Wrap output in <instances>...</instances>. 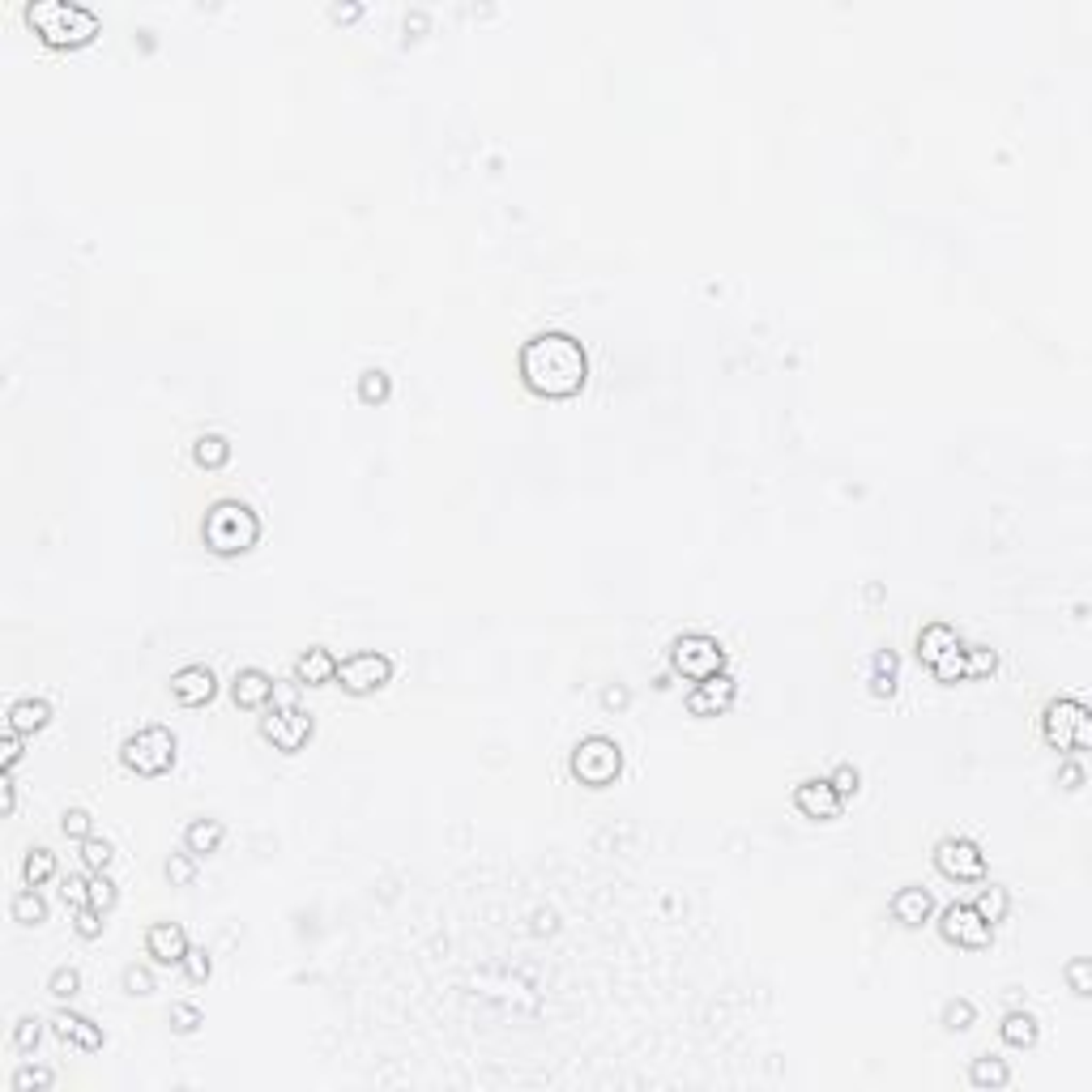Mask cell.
Masks as SVG:
<instances>
[{
	"mask_svg": "<svg viewBox=\"0 0 1092 1092\" xmlns=\"http://www.w3.org/2000/svg\"><path fill=\"white\" fill-rule=\"evenodd\" d=\"M516 371H521V385L534 393V397L568 401L589 385V351H584L572 333L543 329L521 346Z\"/></svg>",
	"mask_w": 1092,
	"mask_h": 1092,
	"instance_id": "obj_1",
	"label": "cell"
},
{
	"mask_svg": "<svg viewBox=\"0 0 1092 1092\" xmlns=\"http://www.w3.org/2000/svg\"><path fill=\"white\" fill-rule=\"evenodd\" d=\"M26 21L48 48H86L98 35V14L77 0H30Z\"/></svg>",
	"mask_w": 1092,
	"mask_h": 1092,
	"instance_id": "obj_2",
	"label": "cell"
},
{
	"mask_svg": "<svg viewBox=\"0 0 1092 1092\" xmlns=\"http://www.w3.org/2000/svg\"><path fill=\"white\" fill-rule=\"evenodd\" d=\"M201 538H206V546L222 559L247 555V550L261 543V516L247 508L244 500H218V504L206 508Z\"/></svg>",
	"mask_w": 1092,
	"mask_h": 1092,
	"instance_id": "obj_3",
	"label": "cell"
},
{
	"mask_svg": "<svg viewBox=\"0 0 1092 1092\" xmlns=\"http://www.w3.org/2000/svg\"><path fill=\"white\" fill-rule=\"evenodd\" d=\"M175 760H179V738L171 726H159V722L141 726L120 742V764L137 776H163L175 769Z\"/></svg>",
	"mask_w": 1092,
	"mask_h": 1092,
	"instance_id": "obj_4",
	"label": "cell"
},
{
	"mask_svg": "<svg viewBox=\"0 0 1092 1092\" xmlns=\"http://www.w3.org/2000/svg\"><path fill=\"white\" fill-rule=\"evenodd\" d=\"M1041 738L1063 756H1079L1092 747V713L1075 696H1058L1041 708Z\"/></svg>",
	"mask_w": 1092,
	"mask_h": 1092,
	"instance_id": "obj_5",
	"label": "cell"
},
{
	"mask_svg": "<svg viewBox=\"0 0 1092 1092\" xmlns=\"http://www.w3.org/2000/svg\"><path fill=\"white\" fill-rule=\"evenodd\" d=\"M568 772L589 790H606L623 772V747L611 734H584L568 756Z\"/></svg>",
	"mask_w": 1092,
	"mask_h": 1092,
	"instance_id": "obj_6",
	"label": "cell"
},
{
	"mask_svg": "<svg viewBox=\"0 0 1092 1092\" xmlns=\"http://www.w3.org/2000/svg\"><path fill=\"white\" fill-rule=\"evenodd\" d=\"M670 670L688 683L713 679V674L726 670V649L717 636L708 632H683L670 640Z\"/></svg>",
	"mask_w": 1092,
	"mask_h": 1092,
	"instance_id": "obj_7",
	"label": "cell"
},
{
	"mask_svg": "<svg viewBox=\"0 0 1092 1092\" xmlns=\"http://www.w3.org/2000/svg\"><path fill=\"white\" fill-rule=\"evenodd\" d=\"M312 730H317V722H312V713L299 708V704H269L265 717H261L265 742H274V751H282V756H295V751L308 747Z\"/></svg>",
	"mask_w": 1092,
	"mask_h": 1092,
	"instance_id": "obj_8",
	"label": "cell"
},
{
	"mask_svg": "<svg viewBox=\"0 0 1092 1092\" xmlns=\"http://www.w3.org/2000/svg\"><path fill=\"white\" fill-rule=\"evenodd\" d=\"M389 679H393L389 653L358 649V653H351V658L337 661V683H342V692H351V696H371V692L385 688Z\"/></svg>",
	"mask_w": 1092,
	"mask_h": 1092,
	"instance_id": "obj_9",
	"label": "cell"
},
{
	"mask_svg": "<svg viewBox=\"0 0 1092 1092\" xmlns=\"http://www.w3.org/2000/svg\"><path fill=\"white\" fill-rule=\"evenodd\" d=\"M934 866L943 880L956 884H982L986 880V853L973 837H943L934 846Z\"/></svg>",
	"mask_w": 1092,
	"mask_h": 1092,
	"instance_id": "obj_10",
	"label": "cell"
},
{
	"mask_svg": "<svg viewBox=\"0 0 1092 1092\" xmlns=\"http://www.w3.org/2000/svg\"><path fill=\"white\" fill-rule=\"evenodd\" d=\"M939 934L952 943V948L982 952V948H990V939H995V926L977 914L973 900H952V905L939 914Z\"/></svg>",
	"mask_w": 1092,
	"mask_h": 1092,
	"instance_id": "obj_11",
	"label": "cell"
},
{
	"mask_svg": "<svg viewBox=\"0 0 1092 1092\" xmlns=\"http://www.w3.org/2000/svg\"><path fill=\"white\" fill-rule=\"evenodd\" d=\"M794 807H798V815H803V819L832 824V819H841V810H846V798L832 790L828 776H807V781L794 785Z\"/></svg>",
	"mask_w": 1092,
	"mask_h": 1092,
	"instance_id": "obj_12",
	"label": "cell"
},
{
	"mask_svg": "<svg viewBox=\"0 0 1092 1092\" xmlns=\"http://www.w3.org/2000/svg\"><path fill=\"white\" fill-rule=\"evenodd\" d=\"M738 700V683L734 674H713V679H700L696 688L688 692V713L692 717H722L730 713V704Z\"/></svg>",
	"mask_w": 1092,
	"mask_h": 1092,
	"instance_id": "obj_13",
	"label": "cell"
},
{
	"mask_svg": "<svg viewBox=\"0 0 1092 1092\" xmlns=\"http://www.w3.org/2000/svg\"><path fill=\"white\" fill-rule=\"evenodd\" d=\"M171 696H175V704H184V708H206L213 696H218V674H213L209 666H201V661L179 666L171 674Z\"/></svg>",
	"mask_w": 1092,
	"mask_h": 1092,
	"instance_id": "obj_14",
	"label": "cell"
},
{
	"mask_svg": "<svg viewBox=\"0 0 1092 1092\" xmlns=\"http://www.w3.org/2000/svg\"><path fill=\"white\" fill-rule=\"evenodd\" d=\"M52 1033L60 1037L64 1045H77L82 1054H98L103 1050V1029H98L90 1016H82V1011H56L52 1016Z\"/></svg>",
	"mask_w": 1092,
	"mask_h": 1092,
	"instance_id": "obj_15",
	"label": "cell"
},
{
	"mask_svg": "<svg viewBox=\"0 0 1092 1092\" xmlns=\"http://www.w3.org/2000/svg\"><path fill=\"white\" fill-rule=\"evenodd\" d=\"M188 930L179 926V922H154L150 930H145V952H150L154 964H184L188 956Z\"/></svg>",
	"mask_w": 1092,
	"mask_h": 1092,
	"instance_id": "obj_16",
	"label": "cell"
},
{
	"mask_svg": "<svg viewBox=\"0 0 1092 1092\" xmlns=\"http://www.w3.org/2000/svg\"><path fill=\"white\" fill-rule=\"evenodd\" d=\"M274 674H265L261 666H244L231 679V700L235 708H269L274 704Z\"/></svg>",
	"mask_w": 1092,
	"mask_h": 1092,
	"instance_id": "obj_17",
	"label": "cell"
},
{
	"mask_svg": "<svg viewBox=\"0 0 1092 1092\" xmlns=\"http://www.w3.org/2000/svg\"><path fill=\"white\" fill-rule=\"evenodd\" d=\"M887 909H892V918L900 922V926L918 930V926H926L930 914H934V896L926 892V887H918V884H905L892 900H887Z\"/></svg>",
	"mask_w": 1092,
	"mask_h": 1092,
	"instance_id": "obj_18",
	"label": "cell"
},
{
	"mask_svg": "<svg viewBox=\"0 0 1092 1092\" xmlns=\"http://www.w3.org/2000/svg\"><path fill=\"white\" fill-rule=\"evenodd\" d=\"M295 683L299 688H324V683H337V658L333 649L312 645L295 658Z\"/></svg>",
	"mask_w": 1092,
	"mask_h": 1092,
	"instance_id": "obj_19",
	"label": "cell"
},
{
	"mask_svg": "<svg viewBox=\"0 0 1092 1092\" xmlns=\"http://www.w3.org/2000/svg\"><path fill=\"white\" fill-rule=\"evenodd\" d=\"M48 722H52V704L43 700V696H21V700L9 704V730H18V734L30 738Z\"/></svg>",
	"mask_w": 1092,
	"mask_h": 1092,
	"instance_id": "obj_20",
	"label": "cell"
},
{
	"mask_svg": "<svg viewBox=\"0 0 1092 1092\" xmlns=\"http://www.w3.org/2000/svg\"><path fill=\"white\" fill-rule=\"evenodd\" d=\"M998 1037H1003V1045H1011V1050H1033L1037 1037H1041V1024H1037L1033 1011L1011 1007L1003 1016V1024H998Z\"/></svg>",
	"mask_w": 1092,
	"mask_h": 1092,
	"instance_id": "obj_21",
	"label": "cell"
},
{
	"mask_svg": "<svg viewBox=\"0 0 1092 1092\" xmlns=\"http://www.w3.org/2000/svg\"><path fill=\"white\" fill-rule=\"evenodd\" d=\"M222 837H227L222 819H193V824L184 828V849L197 853V858H209V853H218Z\"/></svg>",
	"mask_w": 1092,
	"mask_h": 1092,
	"instance_id": "obj_22",
	"label": "cell"
},
{
	"mask_svg": "<svg viewBox=\"0 0 1092 1092\" xmlns=\"http://www.w3.org/2000/svg\"><path fill=\"white\" fill-rule=\"evenodd\" d=\"M952 645H960V636H956L952 623H926V627L918 632V661L930 670L934 658H939V653H948Z\"/></svg>",
	"mask_w": 1092,
	"mask_h": 1092,
	"instance_id": "obj_23",
	"label": "cell"
},
{
	"mask_svg": "<svg viewBox=\"0 0 1092 1092\" xmlns=\"http://www.w3.org/2000/svg\"><path fill=\"white\" fill-rule=\"evenodd\" d=\"M896 679H900V658L896 649H875L871 658V696H880V700H887V696L896 692Z\"/></svg>",
	"mask_w": 1092,
	"mask_h": 1092,
	"instance_id": "obj_24",
	"label": "cell"
},
{
	"mask_svg": "<svg viewBox=\"0 0 1092 1092\" xmlns=\"http://www.w3.org/2000/svg\"><path fill=\"white\" fill-rule=\"evenodd\" d=\"M969 1084H973V1088H1007V1084H1011L1007 1058H998V1054H977L973 1063H969Z\"/></svg>",
	"mask_w": 1092,
	"mask_h": 1092,
	"instance_id": "obj_25",
	"label": "cell"
},
{
	"mask_svg": "<svg viewBox=\"0 0 1092 1092\" xmlns=\"http://www.w3.org/2000/svg\"><path fill=\"white\" fill-rule=\"evenodd\" d=\"M193 461L201 470H222L231 461V440L218 432H201L193 440Z\"/></svg>",
	"mask_w": 1092,
	"mask_h": 1092,
	"instance_id": "obj_26",
	"label": "cell"
},
{
	"mask_svg": "<svg viewBox=\"0 0 1092 1092\" xmlns=\"http://www.w3.org/2000/svg\"><path fill=\"white\" fill-rule=\"evenodd\" d=\"M21 880H26V887H43L56 880V853L48 846H35L26 849V858H21Z\"/></svg>",
	"mask_w": 1092,
	"mask_h": 1092,
	"instance_id": "obj_27",
	"label": "cell"
},
{
	"mask_svg": "<svg viewBox=\"0 0 1092 1092\" xmlns=\"http://www.w3.org/2000/svg\"><path fill=\"white\" fill-rule=\"evenodd\" d=\"M973 909L990 922V926H998V922H1007V914H1011V892H1007L1003 884H986L982 892H977Z\"/></svg>",
	"mask_w": 1092,
	"mask_h": 1092,
	"instance_id": "obj_28",
	"label": "cell"
},
{
	"mask_svg": "<svg viewBox=\"0 0 1092 1092\" xmlns=\"http://www.w3.org/2000/svg\"><path fill=\"white\" fill-rule=\"evenodd\" d=\"M9 909H14V922H21V926H43L48 922V900L39 896V887H21Z\"/></svg>",
	"mask_w": 1092,
	"mask_h": 1092,
	"instance_id": "obj_29",
	"label": "cell"
},
{
	"mask_svg": "<svg viewBox=\"0 0 1092 1092\" xmlns=\"http://www.w3.org/2000/svg\"><path fill=\"white\" fill-rule=\"evenodd\" d=\"M389 393H393V376L385 367L358 371V401H363V405H385Z\"/></svg>",
	"mask_w": 1092,
	"mask_h": 1092,
	"instance_id": "obj_30",
	"label": "cell"
},
{
	"mask_svg": "<svg viewBox=\"0 0 1092 1092\" xmlns=\"http://www.w3.org/2000/svg\"><path fill=\"white\" fill-rule=\"evenodd\" d=\"M998 670V653L990 645H964V679H990Z\"/></svg>",
	"mask_w": 1092,
	"mask_h": 1092,
	"instance_id": "obj_31",
	"label": "cell"
},
{
	"mask_svg": "<svg viewBox=\"0 0 1092 1092\" xmlns=\"http://www.w3.org/2000/svg\"><path fill=\"white\" fill-rule=\"evenodd\" d=\"M77 846H82V866H86V871H107L111 858H116L111 841H107V837H94V832H90L86 841H77Z\"/></svg>",
	"mask_w": 1092,
	"mask_h": 1092,
	"instance_id": "obj_32",
	"label": "cell"
},
{
	"mask_svg": "<svg viewBox=\"0 0 1092 1092\" xmlns=\"http://www.w3.org/2000/svg\"><path fill=\"white\" fill-rule=\"evenodd\" d=\"M930 674L939 683H960L964 679V640H960V645H952L948 653H939V658H934V666H930Z\"/></svg>",
	"mask_w": 1092,
	"mask_h": 1092,
	"instance_id": "obj_33",
	"label": "cell"
},
{
	"mask_svg": "<svg viewBox=\"0 0 1092 1092\" xmlns=\"http://www.w3.org/2000/svg\"><path fill=\"white\" fill-rule=\"evenodd\" d=\"M116 884H111V875L107 871H90V900L86 905L90 909H98V914H107L111 905H116Z\"/></svg>",
	"mask_w": 1092,
	"mask_h": 1092,
	"instance_id": "obj_34",
	"label": "cell"
},
{
	"mask_svg": "<svg viewBox=\"0 0 1092 1092\" xmlns=\"http://www.w3.org/2000/svg\"><path fill=\"white\" fill-rule=\"evenodd\" d=\"M9 1084H14L18 1092H30V1088H52V1084H56V1072H52V1067H39V1063H26V1067H18Z\"/></svg>",
	"mask_w": 1092,
	"mask_h": 1092,
	"instance_id": "obj_35",
	"label": "cell"
},
{
	"mask_svg": "<svg viewBox=\"0 0 1092 1092\" xmlns=\"http://www.w3.org/2000/svg\"><path fill=\"white\" fill-rule=\"evenodd\" d=\"M977 1024V1007L969 1003V998H948V1007H943V1029L952 1033H964Z\"/></svg>",
	"mask_w": 1092,
	"mask_h": 1092,
	"instance_id": "obj_36",
	"label": "cell"
},
{
	"mask_svg": "<svg viewBox=\"0 0 1092 1092\" xmlns=\"http://www.w3.org/2000/svg\"><path fill=\"white\" fill-rule=\"evenodd\" d=\"M39 1041H43V1020H39V1016H21V1020L14 1024V1050L35 1054Z\"/></svg>",
	"mask_w": 1092,
	"mask_h": 1092,
	"instance_id": "obj_37",
	"label": "cell"
},
{
	"mask_svg": "<svg viewBox=\"0 0 1092 1092\" xmlns=\"http://www.w3.org/2000/svg\"><path fill=\"white\" fill-rule=\"evenodd\" d=\"M163 871H167V880H171V887H188V884L197 880V853H188V849H184V853H171Z\"/></svg>",
	"mask_w": 1092,
	"mask_h": 1092,
	"instance_id": "obj_38",
	"label": "cell"
},
{
	"mask_svg": "<svg viewBox=\"0 0 1092 1092\" xmlns=\"http://www.w3.org/2000/svg\"><path fill=\"white\" fill-rule=\"evenodd\" d=\"M77 990H82V973L69 969V964H60V969H56V973L48 977V995H52V998H60V1003H64V998H73Z\"/></svg>",
	"mask_w": 1092,
	"mask_h": 1092,
	"instance_id": "obj_39",
	"label": "cell"
},
{
	"mask_svg": "<svg viewBox=\"0 0 1092 1092\" xmlns=\"http://www.w3.org/2000/svg\"><path fill=\"white\" fill-rule=\"evenodd\" d=\"M1063 973H1067V986H1072L1079 998L1092 995V964H1088V956H1072Z\"/></svg>",
	"mask_w": 1092,
	"mask_h": 1092,
	"instance_id": "obj_40",
	"label": "cell"
},
{
	"mask_svg": "<svg viewBox=\"0 0 1092 1092\" xmlns=\"http://www.w3.org/2000/svg\"><path fill=\"white\" fill-rule=\"evenodd\" d=\"M828 781H832V790H837L841 798H853V794H858V790H862V772H858V769H853V764H849V760H841V764H837V769H832V772H828Z\"/></svg>",
	"mask_w": 1092,
	"mask_h": 1092,
	"instance_id": "obj_41",
	"label": "cell"
},
{
	"mask_svg": "<svg viewBox=\"0 0 1092 1092\" xmlns=\"http://www.w3.org/2000/svg\"><path fill=\"white\" fill-rule=\"evenodd\" d=\"M120 986L129 990L132 998H145V995H154V990H159V986H154V973L145 969V964H129L124 977H120Z\"/></svg>",
	"mask_w": 1092,
	"mask_h": 1092,
	"instance_id": "obj_42",
	"label": "cell"
},
{
	"mask_svg": "<svg viewBox=\"0 0 1092 1092\" xmlns=\"http://www.w3.org/2000/svg\"><path fill=\"white\" fill-rule=\"evenodd\" d=\"M179 969H184V977L188 982H209V973H213V956L206 952V948H188V956H184V964H179Z\"/></svg>",
	"mask_w": 1092,
	"mask_h": 1092,
	"instance_id": "obj_43",
	"label": "cell"
},
{
	"mask_svg": "<svg viewBox=\"0 0 1092 1092\" xmlns=\"http://www.w3.org/2000/svg\"><path fill=\"white\" fill-rule=\"evenodd\" d=\"M60 832H64V837H73V841H86L90 832H94V824H90V810L86 807H69L60 815Z\"/></svg>",
	"mask_w": 1092,
	"mask_h": 1092,
	"instance_id": "obj_44",
	"label": "cell"
},
{
	"mask_svg": "<svg viewBox=\"0 0 1092 1092\" xmlns=\"http://www.w3.org/2000/svg\"><path fill=\"white\" fill-rule=\"evenodd\" d=\"M103 914H98V909H90V905H82L73 914V930H77V939H98V934H103Z\"/></svg>",
	"mask_w": 1092,
	"mask_h": 1092,
	"instance_id": "obj_45",
	"label": "cell"
},
{
	"mask_svg": "<svg viewBox=\"0 0 1092 1092\" xmlns=\"http://www.w3.org/2000/svg\"><path fill=\"white\" fill-rule=\"evenodd\" d=\"M21 756H26V734H18V730H9V726H5V738H0V764H5V769L14 772Z\"/></svg>",
	"mask_w": 1092,
	"mask_h": 1092,
	"instance_id": "obj_46",
	"label": "cell"
},
{
	"mask_svg": "<svg viewBox=\"0 0 1092 1092\" xmlns=\"http://www.w3.org/2000/svg\"><path fill=\"white\" fill-rule=\"evenodd\" d=\"M60 896L69 900L73 909H82L90 900V875H64V880H60Z\"/></svg>",
	"mask_w": 1092,
	"mask_h": 1092,
	"instance_id": "obj_47",
	"label": "cell"
},
{
	"mask_svg": "<svg viewBox=\"0 0 1092 1092\" xmlns=\"http://www.w3.org/2000/svg\"><path fill=\"white\" fill-rule=\"evenodd\" d=\"M167 1020H171V1029H175V1033H184V1037H188V1033H197V1029H201V1011H197L193 1003H175V1007H171V1016H167Z\"/></svg>",
	"mask_w": 1092,
	"mask_h": 1092,
	"instance_id": "obj_48",
	"label": "cell"
},
{
	"mask_svg": "<svg viewBox=\"0 0 1092 1092\" xmlns=\"http://www.w3.org/2000/svg\"><path fill=\"white\" fill-rule=\"evenodd\" d=\"M1058 785H1063V790H1079V785H1084V764H1079L1075 756L1063 760V769H1058Z\"/></svg>",
	"mask_w": 1092,
	"mask_h": 1092,
	"instance_id": "obj_49",
	"label": "cell"
},
{
	"mask_svg": "<svg viewBox=\"0 0 1092 1092\" xmlns=\"http://www.w3.org/2000/svg\"><path fill=\"white\" fill-rule=\"evenodd\" d=\"M627 700H632V696H627L623 683H611V688L602 692V704H606V708H627Z\"/></svg>",
	"mask_w": 1092,
	"mask_h": 1092,
	"instance_id": "obj_50",
	"label": "cell"
},
{
	"mask_svg": "<svg viewBox=\"0 0 1092 1092\" xmlns=\"http://www.w3.org/2000/svg\"><path fill=\"white\" fill-rule=\"evenodd\" d=\"M274 704H299V683L295 679L278 683V688H274Z\"/></svg>",
	"mask_w": 1092,
	"mask_h": 1092,
	"instance_id": "obj_51",
	"label": "cell"
},
{
	"mask_svg": "<svg viewBox=\"0 0 1092 1092\" xmlns=\"http://www.w3.org/2000/svg\"><path fill=\"white\" fill-rule=\"evenodd\" d=\"M14 807H18V781H14V772L5 769V815H14Z\"/></svg>",
	"mask_w": 1092,
	"mask_h": 1092,
	"instance_id": "obj_52",
	"label": "cell"
},
{
	"mask_svg": "<svg viewBox=\"0 0 1092 1092\" xmlns=\"http://www.w3.org/2000/svg\"><path fill=\"white\" fill-rule=\"evenodd\" d=\"M423 30H427V14H419V9H414V14L405 18V35H410V39H419Z\"/></svg>",
	"mask_w": 1092,
	"mask_h": 1092,
	"instance_id": "obj_53",
	"label": "cell"
},
{
	"mask_svg": "<svg viewBox=\"0 0 1092 1092\" xmlns=\"http://www.w3.org/2000/svg\"><path fill=\"white\" fill-rule=\"evenodd\" d=\"M358 14H363L358 5H333V18H337V21H355Z\"/></svg>",
	"mask_w": 1092,
	"mask_h": 1092,
	"instance_id": "obj_54",
	"label": "cell"
}]
</instances>
